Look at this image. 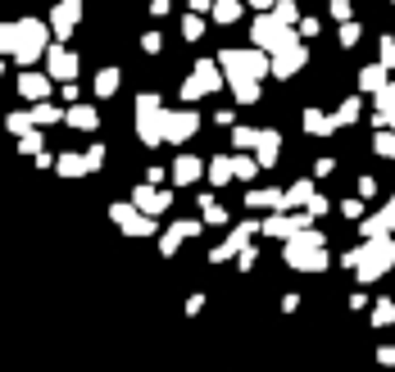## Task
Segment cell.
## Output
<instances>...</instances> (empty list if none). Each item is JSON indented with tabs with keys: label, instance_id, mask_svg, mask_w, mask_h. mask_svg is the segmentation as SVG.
I'll return each instance as SVG.
<instances>
[{
	"label": "cell",
	"instance_id": "6da1fadb",
	"mask_svg": "<svg viewBox=\"0 0 395 372\" xmlns=\"http://www.w3.org/2000/svg\"><path fill=\"white\" fill-rule=\"evenodd\" d=\"M286 263H291V268H305V273H323V268H327L323 236L318 231H296L291 245H286Z\"/></svg>",
	"mask_w": 395,
	"mask_h": 372
},
{
	"label": "cell",
	"instance_id": "7a4b0ae2",
	"mask_svg": "<svg viewBox=\"0 0 395 372\" xmlns=\"http://www.w3.org/2000/svg\"><path fill=\"white\" fill-rule=\"evenodd\" d=\"M164 100L159 96H136V136L145 145H159L164 141Z\"/></svg>",
	"mask_w": 395,
	"mask_h": 372
},
{
	"label": "cell",
	"instance_id": "3957f363",
	"mask_svg": "<svg viewBox=\"0 0 395 372\" xmlns=\"http://www.w3.org/2000/svg\"><path fill=\"white\" fill-rule=\"evenodd\" d=\"M391 263H395V241L391 236H377L373 245H363L359 250V263H354V268H359V282H377Z\"/></svg>",
	"mask_w": 395,
	"mask_h": 372
},
{
	"label": "cell",
	"instance_id": "277c9868",
	"mask_svg": "<svg viewBox=\"0 0 395 372\" xmlns=\"http://www.w3.org/2000/svg\"><path fill=\"white\" fill-rule=\"evenodd\" d=\"M41 45H45V23H37V19L14 23V59L19 64H32L41 55Z\"/></svg>",
	"mask_w": 395,
	"mask_h": 372
},
{
	"label": "cell",
	"instance_id": "5b68a950",
	"mask_svg": "<svg viewBox=\"0 0 395 372\" xmlns=\"http://www.w3.org/2000/svg\"><path fill=\"white\" fill-rule=\"evenodd\" d=\"M219 68H227V77H268V59L259 50H223L219 55Z\"/></svg>",
	"mask_w": 395,
	"mask_h": 372
},
{
	"label": "cell",
	"instance_id": "8992f818",
	"mask_svg": "<svg viewBox=\"0 0 395 372\" xmlns=\"http://www.w3.org/2000/svg\"><path fill=\"white\" fill-rule=\"evenodd\" d=\"M250 37H254L259 50H273V55H277V50H286V45H296V41H291V32L282 28V19H259L250 28Z\"/></svg>",
	"mask_w": 395,
	"mask_h": 372
},
{
	"label": "cell",
	"instance_id": "52a82bcc",
	"mask_svg": "<svg viewBox=\"0 0 395 372\" xmlns=\"http://www.w3.org/2000/svg\"><path fill=\"white\" fill-rule=\"evenodd\" d=\"M110 214H114V223H119L128 236H150V231H154V218H145L136 205H114Z\"/></svg>",
	"mask_w": 395,
	"mask_h": 372
},
{
	"label": "cell",
	"instance_id": "ba28073f",
	"mask_svg": "<svg viewBox=\"0 0 395 372\" xmlns=\"http://www.w3.org/2000/svg\"><path fill=\"white\" fill-rule=\"evenodd\" d=\"M223 77H219V64H196V73L187 77V87H182V96L196 100V96H209V91H219Z\"/></svg>",
	"mask_w": 395,
	"mask_h": 372
},
{
	"label": "cell",
	"instance_id": "9c48e42d",
	"mask_svg": "<svg viewBox=\"0 0 395 372\" xmlns=\"http://www.w3.org/2000/svg\"><path fill=\"white\" fill-rule=\"evenodd\" d=\"M196 127H200L196 110H173V114H164V141H173V145H182Z\"/></svg>",
	"mask_w": 395,
	"mask_h": 372
},
{
	"label": "cell",
	"instance_id": "30bf717a",
	"mask_svg": "<svg viewBox=\"0 0 395 372\" xmlns=\"http://www.w3.org/2000/svg\"><path fill=\"white\" fill-rule=\"evenodd\" d=\"M132 205L141 209L145 218H154V214H164L168 209V191H154V186H136V200Z\"/></svg>",
	"mask_w": 395,
	"mask_h": 372
},
{
	"label": "cell",
	"instance_id": "8fae6325",
	"mask_svg": "<svg viewBox=\"0 0 395 372\" xmlns=\"http://www.w3.org/2000/svg\"><path fill=\"white\" fill-rule=\"evenodd\" d=\"M309 223V214H277V218H263V231L268 236H296Z\"/></svg>",
	"mask_w": 395,
	"mask_h": 372
},
{
	"label": "cell",
	"instance_id": "7c38bea8",
	"mask_svg": "<svg viewBox=\"0 0 395 372\" xmlns=\"http://www.w3.org/2000/svg\"><path fill=\"white\" fill-rule=\"evenodd\" d=\"M300 64H305V50H300V45H286V50H277L273 77H291V73H296Z\"/></svg>",
	"mask_w": 395,
	"mask_h": 372
},
{
	"label": "cell",
	"instance_id": "4fadbf2b",
	"mask_svg": "<svg viewBox=\"0 0 395 372\" xmlns=\"http://www.w3.org/2000/svg\"><path fill=\"white\" fill-rule=\"evenodd\" d=\"M200 177V159L196 154H177V164H173V182L177 186H191Z\"/></svg>",
	"mask_w": 395,
	"mask_h": 372
},
{
	"label": "cell",
	"instance_id": "5bb4252c",
	"mask_svg": "<svg viewBox=\"0 0 395 372\" xmlns=\"http://www.w3.org/2000/svg\"><path fill=\"white\" fill-rule=\"evenodd\" d=\"M254 145H259V164L273 168V164H277V145H282V136H277V132H259V141H254Z\"/></svg>",
	"mask_w": 395,
	"mask_h": 372
},
{
	"label": "cell",
	"instance_id": "9a60e30c",
	"mask_svg": "<svg viewBox=\"0 0 395 372\" xmlns=\"http://www.w3.org/2000/svg\"><path fill=\"white\" fill-rule=\"evenodd\" d=\"M196 231H200V227H196L191 218H187V223H173V227H168V236H164V254H173L177 245L187 241V236H196Z\"/></svg>",
	"mask_w": 395,
	"mask_h": 372
},
{
	"label": "cell",
	"instance_id": "2e32d148",
	"mask_svg": "<svg viewBox=\"0 0 395 372\" xmlns=\"http://www.w3.org/2000/svg\"><path fill=\"white\" fill-rule=\"evenodd\" d=\"M77 10H82L77 0H64V5L55 10V32H59V37H68V28L77 23Z\"/></svg>",
	"mask_w": 395,
	"mask_h": 372
},
{
	"label": "cell",
	"instance_id": "e0dca14e",
	"mask_svg": "<svg viewBox=\"0 0 395 372\" xmlns=\"http://www.w3.org/2000/svg\"><path fill=\"white\" fill-rule=\"evenodd\" d=\"M77 73V59L68 50H50V77H73Z\"/></svg>",
	"mask_w": 395,
	"mask_h": 372
},
{
	"label": "cell",
	"instance_id": "ac0fdd59",
	"mask_svg": "<svg viewBox=\"0 0 395 372\" xmlns=\"http://www.w3.org/2000/svg\"><path fill=\"white\" fill-rule=\"evenodd\" d=\"M373 96H377V123H382L386 114L395 110V82H382V87H377Z\"/></svg>",
	"mask_w": 395,
	"mask_h": 372
},
{
	"label": "cell",
	"instance_id": "d6986e66",
	"mask_svg": "<svg viewBox=\"0 0 395 372\" xmlns=\"http://www.w3.org/2000/svg\"><path fill=\"white\" fill-rule=\"evenodd\" d=\"M209 182H214V186H227L232 182V159H227V154H219V159L209 164Z\"/></svg>",
	"mask_w": 395,
	"mask_h": 372
},
{
	"label": "cell",
	"instance_id": "ffe728a7",
	"mask_svg": "<svg viewBox=\"0 0 395 372\" xmlns=\"http://www.w3.org/2000/svg\"><path fill=\"white\" fill-rule=\"evenodd\" d=\"M232 91H236L241 105H250V100L259 96V82H254V77H232Z\"/></svg>",
	"mask_w": 395,
	"mask_h": 372
},
{
	"label": "cell",
	"instance_id": "44dd1931",
	"mask_svg": "<svg viewBox=\"0 0 395 372\" xmlns=\"http://www.w3.org/2000/svg\"><path fill=\"white\" fill-rule=\"evenodd\" d=\"M309 200H314V182H296L282 196V205H309Z\"/></svg>",
	"mask_w": 395,
	"mask_h": 372
},
{
	"label": "cell",
	"instance_id": "7402d4cb",
	"mask_svg": "<svg viewBox=\"0 0 395 372\" xmlns=\"http://www.w3.org/2000/svg\"><path fill=\"white\" fill-rule=\"evenodd\" d=\"M382 82H386V68H382V64H368V68L359 73V87H363V91H377Z\"/></svg>",
	"mask_w": 395,
	"mask_h": 372
},
{
	"label": "cell",
	"instance_id": "603a6c76",
	"mask_svg": "<svg viewBox=\"0 0 395 372\" xmlns=\"http://www.w3.org/2000/svg\"><path fill=\"white\" fill-rule=\"evenodd\" d=\"M305 127L314 132V136H327V132H332V118H327V114H318V110H305Z\"/></svg>",
	"mask_w": 395,
	"mask_h": 372
},
{
	"label": "cell",
	"instance_id": "cb8c5ba5",
	"mask_svg": "<svg viewBox=\"0 0 395 372\" xmlns=\"http://www.w3.org/2000/svg\"><path fill=\"white\" fill-rule=\"evenodd\" d=\"M19 87H23V96H32V100H41L45 91H50V82H45V77H37V73H28V77H23V82H19Z\"/></svg>",
	"mask_w": 395,
	"mask_h": 372
},
{
	"label": "cell",
	"instance_id": "d4e9b609",
	"mask_svg": "<svg viewBox=\"0 0 395 372\" xmlns=\"http://www.w3.org/2000/svg\"><path fill=\"white\" fill-rule=\"evenodd\" d=\"M73 127H96V110H87V105H77V110H68L64 114Z\"/></svg>",
	"mask_w": 395,
	"mask_h": 372
},
{
	"label": "cell",
	"instance_id": "484cf974",
	"mask_svg": "<svg viewBox=\"0 0 395 372\" xmlns=\"http://www.w3.org/2000/svg\"><path fill=\"white\" fill-rule=\"evenodd\" d=\"M245 205H250V209H263V205L273 209V205H282V191H250V200H245Z\"/></svg>",
	"mask_w": 395,
	"mask_h": 372
},
{
	"label": "cell",
	"instance_id": "4316f807",
	"mask_svg": "<svg viewBox=\"0 0 395 372\" xmlns=\"http://www.w3.org/2000/svg\"><path fill=\"white\" fill-rule=\"evenodd\" d=\"M59 173H64V177L87 173V159H82V154H64V159H59Z\"/></svg>",
	"mask_w": 395,
	"mask_h": 372
},
{
	"label": "cell",
	"instance_id": "83f0119b",
	"mask_svg": "<svg viewBox=\"0 0 395 372\" xmlns=\"http://www.w3.org/2000/svg\"><path fill=\"white\" fill-rule=\"evenodd\" d=\"M236 14H241L236 0H219V5H214V19H219V23H236Z\"/></svg>",
	"mask_w": 395,
	"mask_h": 372
},
{
	"label": "cell",
	"instance_id": "f1b7e54d",
	"mask_svg": "<svg viewBox=\"0 0 395 372\" xmlns=\"http://www.w3.org/2000/svg\"><path fill=\"white\" fill-rule=\"evenodd\" d=\"M373 150L386 154V159H395V132H377V136H373Z\"/></svg>",
	"mask_w": 395,
	"mask_h": 372
},
{
	"label": "cell",
	"instance_id": "f546056e",
	"mask_svg": "<svg viewBox=\"0 0 395 372\" xmlns=\"http://www.w3.org/2000/svg\"><path fill=\"white\" fill-rule=\"evenodd\" d=\"M354 118H359V100H345V105L332 114V127H336V123H354Z\"/></svg>",
	"mask_w": 395,
	"mask_h": 372
},
{
	"label": "cell",
	"instance_id": "4dcf8cb0",
	"mask_svg": "<svg viewBox=\"0 0 395 372\" xmlns=\"http://www.w3.org/2000/svg\"><path fill=\"white\" fill-rule=\"evenodd\" d=\"M96 91H100V96H114V91H119V73H114V68H105V73L96 77Z\"/></svg>",
	"mask_w": 395,
	"mask_h": 372
},
{
	"label": "cell",
	"instance_id": "1f68e13d",
	"mask_svg": "<svg viewBox=\"0 0 395 372\" xmlns=\"http://www.w3.org/2000/svg\"><path fill=\"white\" fill-rule=\"evenodd\" d=\"M28 118H32V123H59V118H64V114H59L55 105H37V110L28 114Z\"/></svg>",
	"mask_w": 395,
	"mask_h": 372
},
{
	"label": "cell",
	"instance_id": "d6a6232c",
	"mask_svg": "<svg viewBox=\"0 0 395 372\" xmlns=\"http://www.w3.org/2000/svg\"><path fill=\"white\" fill-rule=\"evenodd\" d=\"M373 322H377V327H391V322H395V304H391V300H382V304L373 309Z\"/></svg>",
	"mask_w": 395,
	"mask_h": 372
},
{
	"label": "cell",
	"instance_id": "836d02e7",
	"mask_svg": "<svg viewBox=\"0 0 395 372\" xmlns=\"http://www.w3.org/2000/svg\"><path fill=\"white\" fill-rule=\"evenodd\" d=\"M254 168H259L254 159H232V173H236V177H245V182L254 177Z\"/></svg>",
	"mask_w": 395,
	"mask_h": 372
},
{
	"label": "cell",
	"instance_id": "e575fe53",
	"mask_svg": "<svg viewBox=\"0 0 395 372\" xmlns=\"http://www.w3.org/2000/svg\"><path fill=\"white\" fill-rule=\"evenodd\" d=\"M232 141H236V145H254V141H259V132H250V127H236V132H232Z\"/></svg>",
	"mask_w": 395,
	"mask_h": 372
},
{
	"label": "cell",
	"instance_id": "d590c367",
	"mask_svg": "<svg viewBox=\"0 0 395 372\" xmlns=\"http://www.w3.org/2000/svg\"><path fill=\"white\" fill-rule=\"evenodd\" d=\"M19 150H23V154H37V150H41V136H32V132H23V145H19Z\"/></svg>",
	"mask_w": 395,
	"mask_h": 372
},
{
	"label": "cell",
	"instance_id": "8d00e7d4",
	"mask_svg": "<svg viewBox=\"0 0 395 372\" xmlns=\"http://www.w3.org/2000/svg\"><path fill=\"white\" fill-rule=\"evenodd\" d=\"M32 127V118H28V114H10V132H28Z\"/></svg>",
	"mask_w": 395,
	"mask_h": 372
},
{
	"label": "cell",
	"instance_id": "74e56055",
	"mask_svg": "<svg viewBox=\"0 0 395 372\" xmlns=\"http://www.w3.org/2000/svg\"><path fill=\"white\" fill-rule=\"evenodd\" d=\"M0 50H14V28L10 23H0Z\"/></svg>",
	"mask_w": 395,
	"mask_h": 372
},
{
	"label": "cell",
	"instance_id": "f35d334b",
	"mask_svg": "<svg viewBox=\"0 0 395 372\" xmlns=\"http://www.w3.org/2000/svg\"><path fill=\"white\" fill-rule=\"evenodd\" d=\"M382 223H386V231H395V196L386 200V209H382Z\"/></svg>",
	"mask_w": 395,
	"mask_h": 372
},
{
	"label": "cell",
	"instance_id": "ab89813d",
	"mask_svg": "<svg viewBox=\"0 0 395 372\" xmlns=\"http://www.w3.org/2000/svg\"><path fill=\"white\" fill-rule=\"evenodd\" d=\"M182 32H187L191 41H200V32H205V23H200V19H187V28H182Z\"/></svg>",
	"mask_w": 395,
	"mask_h": 372
},
{
	"label": "cell",
	"instance_id": "60d3db41",
	"mask_svg": "<svg viewBox=\"0 0 395 372\" xmlns=\"http://www.w3.org/2000/svg\"><path fill=\"white\" fill-rule=\"evenodd\" d=\"M100 159H105V150H100V145H91V150H87V168H100Z\"/></svg>",
	"mask_w": 395,
	"mask_h": 372
},
{
	"label": "cell",
	"instance_id": "b9f144b4",
	"mask_svg": "<svg viewBox=\"0 0 395 372\" xmlns=\"http://www.w3.org/2000/svg\"><path fill=\"white\" fill-rule=\"evenodd\" d=\"M254 10H268V5H277V0H250Z\"/></svg>",
	"mask_w": 395,
	"mask_h": 372
},
{
	"label": "cell",
	"instance_id": "7bdbcfd3",
	"mask_svg": "<svg viewBox=\"0 0 395 372\" xmlns=\"http://www.w3.org/2000/svg\"><path fill=\"white\" fill-rule=\"evenodd\" d=\"M191 5H196V10H209V5H214V0H191Z\"/></svg>",
	"mask_w": 395,
	"mask_h": 372
}]
</instances>
